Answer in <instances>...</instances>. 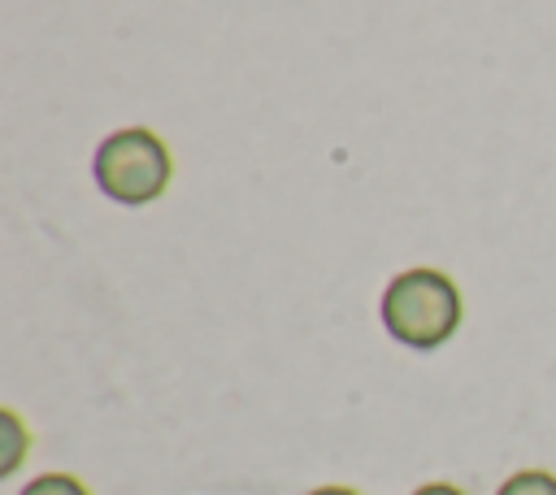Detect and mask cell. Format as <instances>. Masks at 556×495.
I'll list each match as a JSON object with an SVG mask.
<instances>
[{
  "mask_svg": "<svg viewBox=\"0 0 556 495\" xmlns=\"http://www.w3.org/2000/svg\"><path fill=\"white\" fill-rule=\"evenodd\" d=\"M413 495H465V491L452 486V482H426V486H417Z\"/></svg>",
  "mask_w": 556,
  "mask_h": 495,
  "instance_id": "cell-6",
  "label": "cell"
},
{
  "mask_svg": "<svg viewBox=\"0 0 556 495\" xmlns=\"http://www.w3.org/2000/svg\"><path fill=\"white\" fill-rule=\"evenodd\" d=\"M495 495H556V473L521 469V473H513Z\"/></svg>",
  "mask_w": 556,
  "mask_h": 495,
  "instance_id": "cell-4",
  "label": "cell"
},
{
  "mask_svg": "<svg viewBox=\"0 0 556 495\" xmlns=\"http://www.w3.org/2000/svg\"><path fill=\"white\" fill-rule=\"evenodd\" d=\"M0 443H4V456H0V473H13L26 456V426L17 421V412H0Z\"/></svg>",
  "mask_w": 556,
  "mask_h": 495,
  "instance_id": "cell-3",
  "label": "cell"
},
{
  "mask_svg": "<svg viewBox=\"0 0 556 495\" xmlns=\"http://www.w3.org/2000/svg\"><path fill=\"white\" fill-rule=\"evenodd\" d=\"M22 495H87V486L70 473H39L22 486Z\"/></svg>",
  "mask_w": 556,
  "mask_h": 495,
  "instance_id": "cell-5",
  "label": "cell"
},
{
  "mask_svg": "<svg viewBox=\"0 0 556 495\" xmlns=\"http://www.w3.org/2000/svg\"><path fill=\"white\" fill-rule=\"evenodd\" d=\"M382 330L417 352H430L447 343L460 326V291L447 274L439 269H404L387 282L382 304H378Z\"/></svg>",
  "mask_w": 556,
  "mask_h": 495,
  "instance_id": "cell-1",
  "label": "cell"
},
{
  "mask_svg": "<svg viewBox=\"0 0 556 495\" xmlns=\"http://www.w3.org/2000/svg\"><path fill=\"white\" fill-rule=\"evenodd\" d=\"M308 495H356V491H348V486H317V491H308Z\"/></svg>",
  "mask_w": 556,
  "mask_h": 495,
  "instance_id": "cell-7",
  "label": "cell"
},
{
  "mask_svg": "<svg viewBox=\"0 0 556 495\" xmlns=\"http://www.w3.org/2000/svg\"><path fill=\"white\" fill-rule=\"evenodd\" d=\"M91 174H96V187H100L113 204L139 208V204H152V200L169 187L174 165H169L165 143H161L152 130L126 126V130H113V135L96 148Z\"/></svg>",
  "mask_w": 556,
  "mask_h": 495,
  "instance_id": "cell-2",
  "label": "cell"
}]
</instances>
